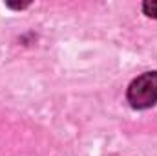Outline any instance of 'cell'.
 <instances>
[{
    "mask_svg": "<svg viewBox=\"0 0 157 156\" xmlns=\"http://www.w3.org/2000/svg\"><path fill=\"white\" fill-rule=\"evenodd\" d=\"M143 9L148 17L152 18H157V0H150V2H144L143 4Z\"/></svg>",
    "mask_w": 157,
    "mask_h": 156,
    "instance_id": "7a4b0ae2",
    "label": "cell"
},
{
    "mask_svg": "<svg viewBox=\"0 0 157 156\" xmlns=\"http://www.w3.org/2000/svg\"><path fill=\"white\" fill-rule=\"evenodd\" d=\"M128 101L133 109H150L157 103V72H146L132 81Z\"/></svg>",
    "mask_w": 157,
    "mask_h": 156,
    "instance_id": "6da1fadb",
    "label": "cell"
}]
</instances>
